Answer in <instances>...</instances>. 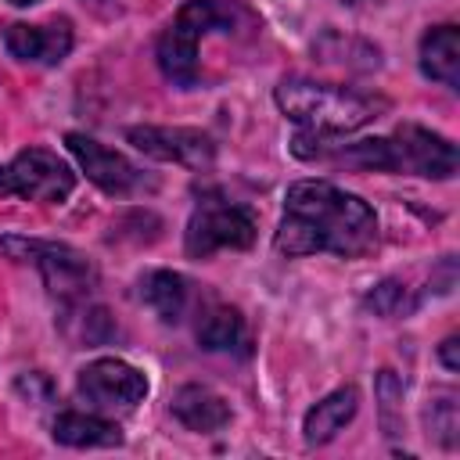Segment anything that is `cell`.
Segmentation results:
<instances>
[{"mask_svg":"<svg viewBox=\"0 0 460 460\" xmlns=\"http://www.w3.org/2000/svg\"><path fill=\"white\" fill-rule=\"evenodd\" d=\"M262 29L259 14L244 0H187L158 40V68L176 86L198 83V43L208 32L255 36Z\"/></svg>","mask_w":460,"mask_h":460,"instance_id":"obj_3","label":"cell"},{"mask_svg":"<svg viewBox=\"0 0 460 460\" xmlns=\"http://www.w3.org/2000/svg\"><path fill=\"white\" fill-rule=\"evenodd\" d=\"M273 244L284 255L331 252L356 259L377 244V216L363 198L327 180H298L284 194V219Z\"/></svg>","mask_w":460,"mask_h":460,"instance_id":"obj_1","label":"cell"},{"mask_svg":"<svg viewBox=\"0 0 460 460\" xmlns=\"http://www.w3.org/2000/svg\"><path fill=\"white\" fill-rule=\"evenodd\" d=\"M377 399H381V424H385V435H399V428H402V417H399L402 385L395 381L392 370H381V374H377Z\"/></svg>","mask_w":460,"mask_h":460,"instance_id":"obj_20","label":"cell"},{"mask_svg":"<svg viewBox=\"0 0 460 460\" xmlns=\"http://www.w3.org/2000/svg\"><path fill=\"white\" fill-rule=\"evenodd\" d=\"M14 7H32V4H40V0H11Z\"/></svg>","mask_w":460,"mask_h":460,"instance_id":"obj_23","label":"cell"},{"mask_svg":"<svg viewBox=\"0 0 460 460\" xmlns=\"http://www.w3.org/2000/svg\"><path fill=\"white\" fill-rule=\"evenodd\" d=\"M68 316L75 320V327H68V334L83 345H101L115 334V323L108 320V313L101 305H86V298L75 302V313H68Z\"/></svg>","mask_w":460,"mask_h":460,"instance_id":"obj_19","label":"cell"},{"mask_svg":"<svg viewBox=\"0 0 460 460\" xmlns=\"http://www.w3.org/2000/svg\"><path fill=\"white\" fill-rule=\"evenodd\" d=\"M172 413L183 428L190 431H201V435H212L219 431L226 420H230V406L223 395H216L212 388L205 385H183L176 395H172Z\"/></svg>","mask_w":460,"mask_h":460,"instance_id":"obj_12","label":"cell"},{"mask_svg":"<svg viewBox=\"0 0 460 460\" xmlns=\"http://www.w3.org/2000/svg\"><path fill=\"white\" fill-rule=\"evenodd\" d=\"M198 345L208 352H248L244 316L230 305H212L198 320Z\"/></svg>","mask_w":460,"mask_h":460,"instance_id":"obj_15","label":"cell"},{"mask_svg":"<svg viewBox=\"0 0 460 460\" xmlns=\"http://www.w3.org/2000/svg\"><path fill=\"white\" fill-rule=\"evenodd\" d=\"M65 144H68V151L75 155L79 169H83L101 190H108V194H133V190L144 187V172H140L126 155H119V151L97 144L93 137H86V133H68Z\"/></svg>","mask_w":460,"mask_h":460,"instance_id":"obj_10","label":"cell"},{"mask_svg":"<svg viewBox=\"0 0 460 460\" xmlns=\"http://www.w3.org/2000/svg\"><path fill=\"white\" fill-rule=\"evenodd\" d=\"M79 395L93 406H137L147 395V377L126 359H93L79 370Z\"/></svg>","mask_w":460,"mask_h":460,"instance_id":"obj_9","label":"cell"},{"mask_svg":"<svg viewBox=\"0 0 460 460\" xmlns=\"http://www.w3.org/2000/svg\"><path fill=\"white\" fill-rule=\"evenodd\" d=\"M428 417H431L435 438H438L442 446H453V442H456V402H453V395H446V392L435 395Z\"/></svg>","mask_w":460,"mask_h":460,"instance_id":"obj_21","label":"cell"},{"mask_svg":"<svg viewBox=\"0 0 460 460\" xmlns=\"http://www.w3.org/2000/svg\"><path fill=\"white\" fill-rule=\"evenodd\" d=\"M255 241V216L244 205L223 201V198H205L190 223H187V255L190 259H208L219 248H248Z\"/></svg>","mask_w":460,"mask_h":460,"instance_id":"obj_6","label":"cell"},{"mask_svg":"<svg viewBox=\"0 0 460 460\" xmlns=\"http://www.w3.org/2000/svg\"><path fill=\"white\" fill-rule=\"evenodd\" d=\"M341 4H359V0H341Z\"/></svg>","mask_w":460,"mask_h":460,"instance_id":"obj_24","label":"cell"},{"mask_svg":"<svg viewBox=\"0 0 460 460\" xmlns=\"http://www.w3.org/2000/svg\"><path fill=\"white\" fill-rule=\"evenodd\" d=\"M0 248L18 259V262H32L40 266L47 288L65 298V302H83L93 288H97V270L93 262L75 252L72 244H58V241H36V237H0Z\"/></svg>","mask_w":460,"mask_h":460,"instance_id":"obj_5","label":"cell"},{"mask_svg":"<svg viewBox=\"0 0 460 460\" xmlns=\"http://www.w3.org/2000/svg\"><path fill=\"white\" fill-rule=\"evenodd\" d=\"M4 47L18 61H36V65H58L72 50V25L65 18L43 22V25H25L14 22L4 32Z\"/></svg>","mask_w":460,"mask_h":460,"instance_id":"obj_11","label":"cell"},{"mask_svg":"<svg viewBox=\"0 0 460 460\" xmlns=\"http://www.w3.org/2000/svg\"><path fill=\"white\" fill-rule=\"evenodd\" d=\"M456 349H460V341H456V338H446V341H442V349H438V356H442V363H446L449 370H460V356H456Z\"/></svg>","mask_w":460,"mask_h":460,"instance_id":"obj_22","label":"cell"},{"mask_svg":"<svg viewBox=\"0 0 460 460\" xmlns=\"http://www.w3.org/2000/svg\"><path fill=\"white\" fill-rule=\"evenodd\" d=\"M75 190V172L47 147H25L0 169V194L25 201H65Z\"/></svg>","mask_w":460,"mask_h":460,"instance_id":"obj_7","label":"cell"},{"mask_svg":"<svg viewBox=\"0 0 460 460\" xmlns=\"http://www.w3.org/2000/svg\"><path fill=\"white\" fill-rule=\"evenodd\" d=\"M316 147H295L298 158H331L359 169H385V172H413V176H431V180H449L456 172V147L442 137L431 133L417 122H402L392 137H374L359 144H320L316 137H298Z\"/></svg>","mask_w":460,"mask_h":460,"instance_id":"obj_2","label":"cell"},{"mask_svg":"<svg viewBox=\"0 0 460 460\" xmlns=\"http://www.w3.org/2000/svg\"><path fill=\"white\" fill-rule=\"evenodd\" d=\"M367 309H374L377 316H410L417 309V295L402 284V280H381L370 295H367Z\"/></svg>","mask_w":460,"mask_h":460,"instance_id":"obj_18","label":"cell"},{"mask_svg":"<svg viewBox=\"0 0 460 460\" xmlns=\"http://www.w3.org/2000/svg\"><path fill=\"white\" fill-rule=\"evenodd\" d=\"M129 144L158 162H180L187 169H205L216 158V144L208 133L201 129H187V126H133Z\"/></svg>","mask_w":460,"mask_h":460,"instance_id":"obj_8","label":"cell"},{"mask_svg":"<svg viewBox=\"0 0 460 460\" xmlns=\"http://www.w3.org/2000/svg\"><path fill=\"white\" fill-rule=\"evenodd\" d=\"M140 298L165 320V323H176L187 309V280L172 270H155L140 280Z\"/></svg>","mask_w":460,"mask_h":460,"instance_id":"obj_17","label":"cell"},{"mask_svg":"<svg viewBox=\"0 0 460 460\" xmlns=\"http://www.w3.org/2000/svg\"><path fill=\"white\" fill-rule=\"evenodd\" d=\"M356 406H359V392H356L352 385L331 392L327 399H320V402L305 413V424H302L305 446H323V442H331V438L356 417Z\"/></svg>","mask_w":460,"mask_h":460,"instance_id":"obj_14","label":"cell"},{"mask_svg":"<svg viewBox=\"0 0 460 460\" xmlns=\"http://www.w3.org/2000/svg\"><path fill=\"white\" fill-rule=\"evenodd\" d=\"M54 438L61 446H75V449H93V446H122V428L93 417V413H61L54 420Z\"/></svg>","mask_w":460,"mask_h":460,"instance_id":"obj_16","label":"cell"},{"mask_svg":"<svg viewBox=\"0 0 460 460\" xmlns=\"http://www.w3.org/2000/svg\"><path fill=\"white\" fill-rule=\"evenodd\" d=\"M420 68L428 79H438L446 86H460V29L456 25H435L424 32Z\"/></svg>","mask_w":460,"mask_h":460,"instance_id":"obj_13","label":"cell"},{"mask_svg":"<svg viewBox=\"0 0 460 460\" xmlns=\"http://www.w3.org/2000/svg\"><path fill=\"white\" fill-rule=\"evenodd\" d=\"M277 108L316 137H338V133H352L367 126L370 119H377L385 101L345 90V86H331V83L284 79L277 86Z\"/></svg>","mask_w":460,"mask_h":460,"instance_id":"obj_4","label":"cell"}]
</instances>
